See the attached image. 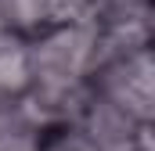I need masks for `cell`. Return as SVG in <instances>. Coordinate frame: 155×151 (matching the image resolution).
Wrapping results in <instances>:
<instances>
[{"label": "cell", "instance_id": "obj_2", "mask_svg": "<svg viewBox=\"0 0 155 151\" xmlns=\"http://www.w3.org/2000/svg\"><path fill=\"white\" fill-rule=\"evenodd\" d=\"M94 97L130 115L134 122L155 119V65H152V36H112L105 33V50L90 72Z\"/></svg>", "mask_w": 155, "mask_h": 151}, {"label": "cell", "instance_id": "obj_7", "mask_svg": "<svg viewBox=\"0 0 155 151\" xmlns=\"http://www.w3.org/2000/svg\"><path fill=\"white\" fill-rule=\"evenodd\" d=\"M18 36V33H11V29H7V25H4V18H0V47H4V43H7V40H15Z\"/></svg>", "mask_w": 155, "mask_h": 151}, {"label": "cell", "instance_id": "obj_4", "mask_svg": "<svg viewBox=\"0 0 155 151\" xmlns=\"http://www.w3.org/2000/svg\"><path fill=\"white\" fill-rule=\"evenodd\" d=\"M0 18L18 36H36L61 22V0H0Z\"/></svg>", "mask_w": 155, "mask_h": 151}, {"label": "cell", "instance_id": "obj_3", "mask_svg": "<svg viewBox=\"0 0 155 151\" xmlns=\"http://www.w3.org/2000/svg\"><path fill=\"white\" fill-rule=\"evenodd\" d=\"M29 97V47L15 36L0 47V108H15Z\"/></svg>", "mask_w": 155, "mask_h": 151}, {"label": "cell", "instance_id": "obj_1", "mask_svg": "<svg viewBox=\"0 0 155 151\" xmlns=\"http://www.w3.org/2000/svg\"><path fill=\"white\" fill-rule=\"evenodd\" d=\"M29 47V97L22 108L43 122L72 119L87 97L90 72L105 50V29L97 18L58 22L36 36H25Z\"/></svg>", "mask_w": 155, "mask_h": 151}, {"label": "cell", "instance_id": "obj_6", "mask_svg": "<svg viewBox=\"0 0 155 151\" xmlns=\"http://www.w3.org/2000/svg\"><path fill=\"white\" fill-rule=\"evenodd\" d=\"M101 25H141L152 18V0H97Z\"/></svg>", "mask_w": 155, "mask_h": 151}, {"label": "cell", "instance_id": "obj_5", "mask_svg": "<svg viewBox=\"0 0 155 151\" xmlns=\"http://www.w3.org/2000/svg\"><path fill=\"white\" fill-rule=\"evenodd\" d=\"M36 151H97L72 119H58V122H43L40 126V144Z\"/></svg>", "mask_w": 155, "mask_h": 151}]
</instances>
